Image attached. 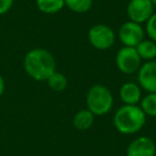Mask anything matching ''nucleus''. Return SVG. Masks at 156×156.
Listing matches in <instances>:
<instances>
[{
	"label": "nucleus",
	"mask_w": 156,
	"mask_h": 156,
	"mask_svg": "<svg viewBox=\"0 0 156 156\" xmlns=\"http://www.w3.org/2000/svg\"><path fill=\"white\" fill-rule=\"evenodd\" d=\"M154 5L151 0H130L127 5V15L132 22L142 24L152 16Z\"/></svg>",
	"instance_id": "nucleus-7"
},
{
	"label": "nucleus",
	"mask_w": 156,
	"mask_h": 156,
	"mask_svg": "<svg viewBox=\"0 0 156 156\" xmlns=\"http://www.w3.org/2000/svg\"><path fill=\"white\" fill-rule=\"evenodd\" d=\"M64 5V0H37V9L45 14L58 13Z\"/></svg>",
	"instance_id": "nucleus-13"
},
{
	"label": "nucleus",
	"mask_w": 156,
	"mask_h": 156,
	"mask_svg": "<svg viewBox=\"0 0 156 156\" xmlns=\"http://www.w3.org/2000/svg\"><path fill=\"white\" fill-rule=\"evenodd\" d=\"M135 48L141 60L143 59V60L151 61L156 58V42L152 40H142Z\"/></svg>",
	"instance_id": "nucleus-12"
},
{
	"label": "nucleus",
	"mask_w": 156,
	"mask_h": 156,
	"mask_svg": "<svg viewBox=\"0 0 156 156\" xmlns=\"http://www.w3.org/2000/svg\"><path fill=\"white\" fill-rule=\"evenodd\" d=\"M144 37V30L140 24L135 22H126L120 27L119 39L124 46L136 47Z\"/></svg>",
	"instance_id": "nucleus-6"
},
{
	"label": "nucleus",
	"mask_w": 156,
	"mask_h": 156,
	"mask_svg": "<svg viewBox=\"0 0 156 156\" xmlns=\"http://www.w3.org/2000/svg\"><path fill=\"white\" fill-rule=\"evenodd\" d=\"M117 66L124 74H134L141 66V58L135 47L123 46L115 57Z\"/></svg>",
	"instance_id": "nucleus-5"
},
{
	"label": "nucleus",
	"mask_w": 156,
	"mask_h": 156,
	"mask_svg": "<svg viewBox=\"0 0 156 156\" xmlns=\"http://www.w3.org/2000/svg\"><path fill=\"white\" fill-rule=\"evenodd\" d=\"M145 32L150 37L152 41L156 42V13H153L152 16L147 20Z\"/></svg>",
	"instance_id": "nucleus-17"
},
{
	"label": "nucleus",
	"mask_w": 156,
	"mask_h": 156,
	"mask_svg": "<svg viewBox=\"0 0 156 156\" xmlns=\"http://www.w3.org/2000/svg\"><path fill=\"white\" fill-rule=\"evenodd\" d=\"M5 79H3V77L1 76V74H0V96L3 94V92H5Z\"/></svg>",
	"instance_id": "nucleus-19"
},
{
	"label": "nucleus",
	"mask_w": 156,
	"mask_h": 156,
	"mask_svg": "<svg viewBox=\"0 0 156 156\" xmlns=\"http://www.w3.org/2000/svg\"><path fill=\"white\" fill-rule=\"evenodd\" d=\"M87 109L94 115H104L113 106V96L111 92L103 85H94L89 89L86 98Z\"/></svg>",
	"instance_id": "nucleus-3"
},
{
	"label": "nucleus",
	"mask_w": 156,
	"mask_h": 156,
	"mask_svg": "<svg viewBox=\"0 0 156 156\" xmlns=\"http://www.w3.org/2000/svg\"><path fill=\"white\" fill-rule=\"evenodd\" d=\"M138 81L147 93H156V60L147 61L139 67Z\"/></svg>",
	"instance_id": "nucleus-8"
},
{
	"label": "nucleus",
	"mask_w": 156,
	"mask_h": 156,
	"mask_svg": "<svg viewBox=\"0 0 156 156\" xmlns=\"http://www.w3.org/2000/svg\"><path fill=\"white\" fill-rule=\"evenodd\" d=\"M151 2H152V5H153L154 7H156V0H151Z\"/></svg>",
	"instance_id": "nucleus-20"
},
{
	"label": "nucleus",
	"mask_w": 156,
	"mask_h": 156,
	"mask_svg": "<svg viewBox=\"0 0 156 156\" xmlns=\"http://www.w3.org/2000/svg\"><path fill=\"white\" fill-rule=\"evenodd\" d=\"M88 39L94 48L105 50L110 48L115 44V31L109 26L104 24H98L90 28Z\"/></svg>",
	"instance_id": "nucleus-4"
},
{
	"label": "nucleus",
	"mask_w": 156,
	"mask_h": 156,
	"mask_svg": "<svg viewBox=\"0 0 156 156\" xmlns=\"http://www.w3.org/2000/svg\"><path fill=\"white\" fill-rule=\"evenodd\" d=\"M120 98L125 105H137L141 101L140 86L135 83H125L120 89Z\"/></svg>",
	"instance_id": "nucleus-10"
},
{
	"label": "nucleus",
	"mask_w": 156,
	"mask_h": 156,
	"mask_svg": "<svg viewBox=\"0 0 156 156\" xmlns=\"http://www.w3.org/2000/svg\"><path fill=\"white\" fill-rule=\"evenodd\" d=\"M147 115L138 105H123L115 113V127L124 135L138 133L144 126Z\"/></svg>",
	"instance_id": "nucleus-2"
},
{
	"label": "nucleus",
	"mask_w": 156,
	"mask_h": 156,
	"mask_svg": "<svg viewBox=\"0 0 156 156\" xmlns=\"http://www.w3.org/2000/svg\"><path fill=\"white\" fill-rule=\"evenodd\" d=\"M156 144L149 137H139L129 143L126 156H155Z\"/></svg>",
	"instance_id": "nucleus-9"
},
{
	"label": "nucleus",
	"mask_w": 156,
	"mask_h": 156,
	"mask_svg": "<svg viewBox=\"0 0 156 156\" xmlns=\"http://www.w3.org/2000/svg\"><path fill=\"white\" fill-rule=\"evenodd\" d=\"M94 122V115L89 109L79 110L75 115L73 124L78 130H87L92 126Z\"/></svg>",
	"instance_id": "nucleus-11"
},
{
	"label": "nucleus",
	"mask_w": 156,
	"mask_h": 156,
	"mask_svg": "<svg viewBox=\"0 0 156 156\" xmlns=\"http://www.w3.org/2000/svg\"><path fill=\"white\" fill-rule=\"evenodd\" d=\"M14 0H0V15L8 13L13 5Z\"/></svg>",
	"instance_id": "nucleus-18"
},
{
	"label": "nucleus",
	"mask_w": 156,
	"mask_h": 156,
	"mask_svg": "<svg viewBox=\"0 0 156 156\" xmlns=\"http://www.w3.org/2000/svg\"><path fill=\"white\" fill-rule=\"evenodd\" d=\"M24 69L34 80L44 81L56 72V60L48 50L44 48H34L25 56Z\"/></svg>",
	"instance_id": "nucleus-1"
},
{
	"label": "nucleus",
	"mask_w": 156,
	"mask_h": 156,
	"mask_svg": "<svg viewBox=\"0 0 156 156\" xmlns=\"http://www.w3.org/2000/svg\"><path fill=\"white\" fill-rule=\"evenodd\" d=\"M46 81H47L50 89L57 92L63 91L67 86L66 77H65L62 73H59V72H54V73L48 77V79Z\"/></svg>",
	"instance_id": "nucleus-14"
},
{
	"label": "nucleus",
	"mask_w": 156,
	"mask_h": 156,
	"mask_svg": "<svg viewBox=\"0 0 156 156\" xmlns=\"http://www.w3.org/2000/svg\"><path fill=\"white\" fill-rule=\"evenodd\" d=\"M140 102V107L145 115L156 117V93H149Z\"/></svg>",
	"instance_id": "nucleus-15"
},
{
	"label": "nucleus",
	"mask_w": 156,
	"mask_h": 156,
	"mask_svg": "<svg viewBox=\"0 0 156 156\" xmlns=\"http://www.w3.org/2000/svg\"><path fill=\"white\" fill-rule=\"evenodd\" d=\"M64 3L75 13H86L91 9L93 0H64Z\"/></svg>",
	"instance_id": "nucleus-16"
}]
</instances>
